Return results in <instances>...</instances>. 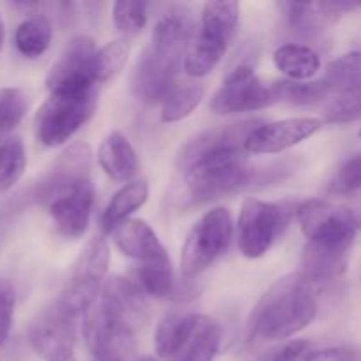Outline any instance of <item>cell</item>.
<instances>
[{
  "instance_id": "32",
  "label": "cell",
  "mask_w": 361,
  "mask_h": 361,
  "mask_svg": "<svg viewBox=\"0 0 361 361\" xmlns=\"http://www.w3.org/2000/svg\"><path fill=\"white\" fill-rule=\"evenodd\" d=\"M361 118V83L338 92L324 109L326 123H351Z\"/></svg>"
},
{
  "instance_id": "36",
  "label": "cell",
  "mask_w": 361,
  "mask_h": 361,
  "mask_svg": "<svg viewBox=\"0 0 361 361\" xmlns=\"http://www.w3.org/2000/svg\"><path fill=\"white\" fill-rule=\"evenodd\" d=\"M334 194H351L361 190V154L348 159L335 173L330 183Z\"/></svg>"
},
{
  "instance_id": "23",
  "label": "cell",
  "mask_w": 361,
  "mask_h": 361,
  "mask_svg": "<svg viewBox=\"0 0 361 361\" xmlns=\"http://www.w3.org/2000/svg\"><path fill=\"white\" fill-rule=\"evenodd\" d=\"M274 63L289 81L310 80L321 69L319 53L310 46L295 42L279 46L274 51Z\"/></svg>"
},
{
  "instance_id": "1",
  "label": "cell",
  "mask_w": 361,
  "mask_h": 361,
  "mask_svg": "<svg viewBox=\"0 0 361 361\" xmlns=\"http://www.w3.org/2000/svg\"><path fill=\"white\" fill-rule=\"evenodd\" d=\"M259 123L261 120H242L219 126L187 141L178 154L183 200L200 204L249 189L252 166L245 141Z\"/></svg>"
},
{
  "instance_id": "31",
  "label": "cell",
  "mask_w": 361,
  "mask_h": 361,
  "mask_svg": "<svg viewBox=\"0 0 361 361\" xmlns=\"http://www.w3.org/2000/svg\"><path fill=\"white\" fill-rule=\"evenodd\" d=\"M130 46L126 39H115V41L106 42L104 46L97 48L95 53V80L97 83L108 81L122 67L126 66L127 59H129Z\"/></svg>"
},
{
  "instance_id": "41",
  "label": "cell",
  "mask_w": 361,
  "mask_h": 361,
  "mask_svg": "<svg viewBox=\"0 0 361 361\" xmlns=\"http://www.w3.org/2000/svg\"><path fill=\"white\" fill-rule=\"evenodd\" d=\"M137 361H157L154 358V356H143V358H140Z\"/></svg>"
},
{
  "instance_id": "19",
  "label": "cell",
  "mask_w": 361,
  "mask_h": 361,
  "mask_svg": "<svg viewBox=\"0 0 361 361\" xmlns=\"http://www.w3.org/2000/svg\"><path fill=\"white\" fill-rule=\"evenodd\" d=\"M94 197V185L92 182H87L49 204V215L63 236L81 238L85 235L90 224Z\"/></svg>"
},
{
  "instance_id": "24",
  "label": "cell",
  "mask_w": 361,
  "mask_h": 361,
  "mask_svg": "<svg viewBox=\"0 0 361 361\" xmlns=\"http://www.w3.org/2000/svg\"><path fill=\"white\" fill-rule=\"evenodd\" d=\"M51 21L42 14L27 18L21 21L14 34V46L25 59H37L51 44Z\"/></svg>"
},
{
  "instance_id": "40",
  "label": "cell",
  "mask_w": 361,
  "mask_h": 361,
  "mask_svg": "<svg viewBox=\"0 0 361 361\" xmlns=\"http://www.w3.org/2000/svg\"><path fill=\"white\" fill-rule=\"evenodd\" d=\"M4 35H6V30H4V20L0 18V51H2L4 46Z\"/></svg>"
},
{
  "instance_id": "26",
  "label": "cell",
  "mask_w": 361,
  "mask_h": 361,
  "mask_svg": "<svg viewBox=\"0 0 361 361\" xmlns=\"http://www.w3.org/2000/svg\"><path fill=\"white\" fill-rule=\"evenodd\" d=\"M222 326L212 317L203 316L200 328L190 338L178 361H214L222 342Z\"/></svg>"
},
{
  "instance_id": "9",
  "label": "cell",
  "mask_w": 361,
  "mask_h": 361,
  "mask_svg": "<svg viewBox=\"0 0 361 361\" xmlns=\"http://www.w3.org/2000/svg\"><path fill=\"white\" fill-rule=\"evenodd\" d=\"M288 222V214L277 203L249 197L242 203L236 224L238 249L247 259H259L274 247Z\"/></svg>"
},
{
  "instance_id": "39",
  "label": "cell",
  "mask_w": 361,
  "mask_h": 361,
  "mask_svg": "<svg viewBox=\"0 0 361 361\" xmlns=\"http://www.w3.org/2000/svg\"><path fill=\"white\" fill-rule=\"evenodd\" d=\"M310 353H312V345L309 341L303 338H296V341L288 342L282 345L270 361H309Z\"/></svg>"
},
{
  "instance_id": "17",
  "label": "cell",
  "mask_w": 361,
  "mask_h": 361,
  "mask_svg": "<svg viewBox=\"0 0 361 361\" xmlns=\"http://www.w3.org/2000/svg\"><path fill=\"white\" fill-rule=\"evenodd\" d=\"M113 242L123 256L140 264L168 263L169 254L157 233L141 219H129L111 233Z\"/></svg>"
},
{
  "instance_id": "33",
  "label": "cell",
  "mask_w": 361,
  "mask_h": 361,
  "mask_svg": "<svg viewBox=\"0 0 361 361\" xmlns=\"http://www.w3.org/2000/svg\"><path fill=\"white\" fill-rule=\"evenodd\" d=\"M28 95L21 88H0V136L11 133L28 111Z\"/></svg>"
},
{
  "instance_id": "22",
  "label": "cell",
  "mask_w": 361,
  "mask_h": 361,
  "mask_svg": "<svg viewBox=\"0 0 361 361\" xmlns=\"http://www.w3.org/2000/svg\"><path fill=\"white\" fill-rule=\"evenodd\" d=\"M148 194H150V187L147 180H134V182L126 183L122 189L113 194L108 207L102 212V229L106 233H113L120 224L129 221L130 215L147 203Z\"/></svg>"
},
{
  "instance_id": "21",
  "label": "cell",
  "mask_w": 361,
  "mask_h": 361,
  "mask_svg": "<svg viewBox=\"0 0 361 361\" xmlns=\"http://www.w3.org/2000/svg\"><path fill=\"white\" fill-rule=\"evenodd\" d=\"M203 316L194 312H169L159 321L155 330V353L161 358H171L185 349L200 328Z\"/></svg>"
},
{
  "instance_id": "5",
  "label": "cell",
  "mask_w": 361,
  "mask_h": 361,
  "mask_svg": "<svg viewBox=\"0 0 361 361\" xmlns=\"http://www.w3.org/2000/svg\"><path fill=\"white\" fill-rule=\"evenodd\" d=\"M240 21L238 2H207L201 11L197 35L187 53L183 69L189 76L210 74L228 51Z\"/></svg>"
},
{
  "instance_id": "20",
  "label": "cell",
  "mask_w": 361,
  "mask_h": 361,
  "mask_svg": "<svg viewBox=\"0 0 361 361\" xmlns=\"http://www.w3.org/2000/svg\"><path fill=\"white\" fill-rule=\"evenodd\" d=\"M97 161L102 171L111 180L129 183L140 173V159L129 137L120 130H111L97 150Z\"/></svg>"
},
{
  "instance_id": "11",
  "label": "cell",
  "mask_w": 361,
  "mask_h": 361,
  "mask_svg": "<svg viewBox=\"0 0 361 361\" xmlns=\"http://www.w3.org/2000/svg\"><path fill=\"white\" fill-rule=\"evenodd\" d=\"M92 154L90 145L85 141H74L62 150L51 168L41 176L34 189V197L39 203L51 204L69 194L81 183L92 182Z\"/></svg>"
},
{
  "instance_id": "37",
  "label": "cell",
  "mask_w": 361,
  "mask_h": 361,
  "mask_svg": "<svg viewBox=\"0 0 361 361\" xmlns=\"http://www.w3.org/2000/svg\"><path fill=\"white\" fill-rule=\"evenodd\" d=\"M14 307H16V291L13 282L0 279V348L9 338L14 319Z\"/></svg>"
},
{
  "instance_id": "44",
  "label": "cell",
  "mask_w": 361,
  "mask_h": 361,
  "mask_svg": "<svg viewBox=\"0 0 361 361\" xmlns=\"http://www.w3.org/2000/svg\"><path fill=\"white\" fill-rule=\"evenodd\" d=\"M0 137H2V136H0Z\"/></svg>"
},
{
  "instance_id": "14",
  "label": "cell",
  "mask_w": 361,
  "mask_h": 361,
  "mask_svg": "<svg viewBox=\"0 0 361 361\" xmlns=\"http://www.w3.org/2000/svg\"><path fill=\"white\" fill-rule=\"evenodd\" d=\"M147 300L136 282L120 275L106 279L97 314L106 323L133 330L147 319Z\"/></svg>"
},
{
  "instance_id": "15",
  "label": "cell",
  "mask_w": 361,
  "mask_h": 361,
  "mask_svg": "<svg viewBox=\"0 0 361 361\" xmlns=\"http://www.w3.org/2000/svg\"><path fill=\"white\" fill-rule=\"evenodd\" d=\"M323 120L312 116L261 122L245 141V152L249 155L281 154L288 148L296 147L323 129Z\"/></svg>"
},
{
  "instance_id": "18",
  "label": "cell",
  "mask_w": 361,
  "mask_h": 361,
  "mask_svg": "<svg viewBox=\"0 0 361 361\" xmlns=\"http://www.w3.org/2000/svg\"><path fill=\"white\" fill-rule=\"evenodd\" d=\"M92 361H130L136 351L134 331L115 326L92 314L85 324Z\"/></svg>"
},
{
  "instance_id": "12",
  "label": "cell",
  "mask_w": 361,
  "mask_h": 361,
  "mask_svg": "<svg viewBox=\"0 0 361 361\" xmlns=\"http://www.w3.org/2000/svg\"><path fill=\"white\" fill-rule=\"evenodd\" d=\"M95 48L94 39L88 35H74L62 55L49 69L46 87L49 94L56 92H87L97 88L95 80Z\"/></svg>"
},
{
  "instance_id": "30",
  "label": "cell",
  "mask_w": 361,
  "mask_h": 361,
  "mask_svg": "<svg viewBox=\"0 0 361 361\" xmlns=\"http://www.w3.org/2000/svg\"><path fill=\"white\" fill-rule=\"evenodd\" d=\"M27 169V150L20 137H11L0 145V192H6Z\"/></svg>"
},
{
  "instance_id": "34",
  "label": "cell",
  "mask_w": 361,
  "mask_h": 361,
  "mask_svg": "<svg viewBox=\"0 0 361 361\" xmlns=\"http://www.w3.org/2000/svg\"><path fill=\"white\" fill-rule=\"evenodd\" d=\"M148 6L145 2H120L113 4V23L123 37H134L143 30L148 20Z\"/></svg>"
},
{
  "instance_id": "10",
  "label": "cell",
  "mask_w": 361,
  "mask_h": 361,
  "mask_svg": "<svg viewBox=\"0 0 361 361\" xmlns=\"http://www.w3.org/2000/svg\"><path fill=\"white\" fill-rule=\"evenodd\" d=\"M279 102L275 85H267L249 63H238L222 81L210 102L217 115L249 113Z\"/></svg>"
},
{
  "instance_id": "6",
  "label": "cell",
  "mask_w": 361,
  "mask_h": 361,
  "mask_svg": "<svg viewBox=\"0 0 361 361\" xmlns=\"http://www.w3.org/2000/svg\"><path fill=\"white\" fill-rule=\"evenodd\" d=\"M235 235L233 215L228 208H214L207 212L190 228L182 247L180 268L182 275L190 281L208 270L219 257L228 252Z\"/></svg>"
},
{
  "instance_id": "43",
  "label": "cell",
  "mask_w": 361,
  "mask_h": 361,
  "mask_svg": "<svg viewBox=\"0 0 361 361\" xmlns=\"http://www.w3.org/2000/svg\"><path fill=\"white\" fill-rule=\"evenodd\" d=\"M360 137H361V129H360Z\"/></svg>"
},
{
  "instance_id": "29",
  "label": "cell",
  "mask_w": 361,
  "mask_h": 361,
  "mask_svg": "<svg viewBox=\"0 0 361 361\" xmlns=\"http://www.w3.org/2000/svg\"><path fill=\"white\" fill-rule=\"evenodd\" d=\"M321 80L326 83L330 92H342L353 85L361 83V51H349L331 60L324 69Z\"/></svg>"
},
{
  "instance_id": "35",
  "label": "cell",
  "mask_w": 361,
  "mask_h": 361,
  "mask_svg": "<svg viewBox=\"0 0 361 361\" xmlns=\"http://www.w3.org/2000/svg\"><path fill=\"white\" fill-rule=\"evenodd\" d=\"M296 162L293 159H284V161L270 162L264 166H252V173H250V183L249 189H264L268 185H275V183L284 182L286 178L295 173Z\"/></svg>"
},
{
  "instance_id": "2",
  "label": "cell",
  "mask_w": 361,
  "mask_h": 361,
  "mask_svg": "<svg viewBox=\"0 0 361 361\" xmlns=\"http://www.w3.org/2000/svg\"><path fill=\"white\" fill-rule=\"evenodd\" d=\"M296 219L307 238L300 275L310 286L341 277L358 233L356 215L330 201L309 200L296 208Z\"/></svg>"
},
{
  "instance_id": "7",
  "label": "cell",
  "mask_w": 361,
  "mask_h": 361,
  "mask_svg": "<svg viewBox=\"0 0 361 361\" xmlns=\"http://www.w3.org/2000/svg\"><path fill=\"white\" fill-rule=\"evenodd\" d=\"M95 108L97 88L49 94L35 118L39 141L49 148L62 147L92 118Z\"/></svg>"
},
{
  "instance_id": "42",
  "label": "cell",
  "mask_w": 361,
  "mask_h": 361,
  "mask_svg": "<svg viewBox=\"0 0 361 361\" xmlns=\"http://www.w3.org/2000/svg\"><path fill=\"white\" fill-rule=\"evenodd\" d=\"M66 361H76V358H71V360H66Z\"/></svg>"
},
{
  "instance_id": "38",
  "label": "cell",
  "mask_w": 361,
  "mask_h": 361,
  "mask_svg": "<svg viewBox=\"0 0 361 361\" xmlns=\"http://www.w3.org/2000/svg\"><path fill=\"white\" fill-rule=\"evenodd\" d=\"M309 361H361V349L355 345H331L310 353Z\"/></svg>"
},
{
  "instance_id": "4",
  "label": "cell",
  "mask_w": 361,
  "mask_h": 361,
  "mask_svg": "<svg viewBox=\"0 0 361 361\" xmlns=\"http://www.w3.org/2000/svg\"><path fill=\"white\" fill-rule=\"evenodd\" d=\"M317 316L310 284L300 274H289L268 288L249 316V338L277 342L305 330Z\"/></svg>"
},
{
  "instance_id": "13",
  "label": "cell",
  "mask_w": 361,
  "mask_h": 361,
  "mask_svg": "<svg viewBox=\"0 0 361 361\" xmlns=\"http://www.w3.org/2000/svg\"><path fill=\"white\" fill-rule=\"evenodd\" d=\"M27 338L35 355L44 361H66L74 358L76 317L53 303L41 310L30 323Z\"/></svg>"
},
{
  "instance_id": "16",
  "label": "cell",
  "mask_w": 361,
  "mask_h": 361,
  "mask_svg": "<svg viewBox=\"0 0 361 361\" xmlns=\"http://www.w3.org/2000/svg\"><path fill=\"white\" fill-rule=\"evenodd\" d=\"M288 25L300 35L314 37L334 25L342 14L360 9L355 2H281Z\"/></svg>"
},
{
  "instance_id": "25",
  "label": "cell",
  "mask_w": 361,
  "mask_h": 361,
  "mask_svg": "<svg viewBox=\"0 0 361 361\" xmlns=\"http://www.w3.org/2000/svg\"><path fill=\"white\" fill-rule=\"evenodd\" d=\"M204 85L196 83V81H187V83H178L168 97L162 102L161 120L164 123H175L180 120L187 118L194 109L200 106L204 97Z\"/></svg>"
},
{
  "instance_id": "27",
  "label": "cell",
  "mask_w": 361,
  "mask_h": 361,
  "mask_svg": "<svg viewBox=\"0 0 361 361\" xmlns=\"http://www.w3.org/2000/svg\"><path fill=\"white\" fill-rule=\"evenodd\" d=\"M137 286L141 291L154 298L166 300L176 295V282L173 275L171 261L155 264H140L137 268Z\"/></svg>"
},
{
  "instance_id": "8",
  "label": "cell",
  "mask_w": 361,
  "mask_h": 361,
  "mask_svg": "<svg viewBox=\"0 0 361 361\" xmlns=\"http://www.w3.org/2000/svg\"><path fill=\"white\" fill-rule=\"evenodd\" d=\"M109 259L111 254L104 238L95 236L88 240L87 245L81 249L69 281L56 303L74 317L87 314L104 288Z\"/></svg>"
},
{
  "instance_id": "28",
  "label": "cell",
  "mask_w": 361,
  "mask_h": 361,
  "mask_svg": "<svg viewBox=\"0 0 361 361\" xmlns=\"http://www.w3.org/2000/svg\"><path fill=\"white\" fill-rule=\"evenodd\" d=\"M275 92L279 101L295 106H314L323 102L331 94L323 80L317 81H275Z\"/></svg>"
},
{
  "instance_id": "3",
  "label": "cell",
  "mask_w": 361,
  "mask_h": 361,
  "mask_svg": "<svg viewBox=\"0 0 361 361\" xmlns=\"http://www.w3.org/2000/svg\"><path fill=\"white\" fill-rule=\"evenodd\" d=\"M196 37V23L189 11L173 9L155 23L152 39L137 56L130 73V92L143 104L164 102L176 87L182 62Z\"/></svg>"
}]
</instances>
